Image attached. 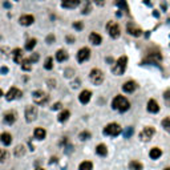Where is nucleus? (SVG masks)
<instances>
[{
	"label": "nucleus",
	"mask_w": 170,
	"mask_h": 170,
	"mask_svg": "<svg viewBox=\"0 0 170 170\" xmlns=\"http://www.w3.org/2000/svg\"><path fill=\"white\" fill-rule=\"evenodd\" d=\"M112 106H113V109H116V110L122 113V112H126V110L130 108V103L124 97V96H116L113 103H112Z\"/></svg>",
	"instance_id": "1"
},
{
	"label": "nucleus",
	"mask_w": 170,
	"mask_h": 170,
	"mask_svg": "<svg viewBox=\"0 0 170 170\" xmlns=\"http://www.w3.org/2000/svg\"><path fill=\"white\" fill-rule=\"evenodd\" d=\"M121 133H122V128L116 122L108 124V125L104 128V134L110 136V137H117V136H120Z\"/></svg>",
	"instance_id": "2"
},
{
	"label": "nucleus",
	"mask_w": 170,
	"mask_h": 170,
	"mask_svg": "<svg viewBox=\"0 0 170 170\" xmlns=\"http://www.w3.org/2000/svg\"><path fill=\"white\" fill-rule=\"evenodd\" d=\"M126 64H128V57H126V56H121V57L116 61L114 67L112 68L113 73L117 75V76L122 75V73L125 72V69H126Z\"/></svg>",
	"instance_id": "3"
},
{
	"label": "nucleus",
	"mask_w": 170,
	"mask_h": 170,
	"mask_svg": "<svg viewBox=\"0 0 170 170\" xmlns=\"http://www.w3.org/2000/svg\"><path fill=\"white\" fill-rule=\"evenodd\" d=\"M32 98H33V101H35V104H37V105H44V104H47L48 101H49L48 95L44 93L42 90H35V92L32 93Z\"/></svg>",
	"instance_id": "4"
},
{
	"label": "nucleus",
	"mask_w": 170,
	"mask_h": 170,
	"mask_svg": "<svg viewBox=\"0 0 170 170\" xmlns=\"http://www.w3.org/2000/svg\"><path fill=\"white\" fill-rule=\"evenodd\" d=\"M89 78H90V81H92V84L100 85L104 81V72L101 69L96 68V69H93L92 72L89 73Z\"/></svg>",
	"instance_id": "5"
},
{
	"label": "nucleus",
	"mask_w": 170,
	"mask_h": 170,
	"mask_svg": "<svg viewBox=\"0 0 170 170\" xmlns=\"http://www.w3.org/2000/svg\"><path fill=\"white\" fill-rule=\"evenodd\" d=\"M37 108L33 106V105H29L25 108L24 110V116H25V121L27 122H32V121H35L36 118H37Z\"/></svg>",
	"instance_id": "6"
},
{
	"label": "nucleus",
	"mask_w": 170,
	"mask_h": 170,
	"mask_svg": "<svg viewBox=\"0 0 170 170\" xmlns=\"http://www.w3.org/2000/svg\"><path fill=\"white\" fill-rule=\"evenodd\" d=\"M106 29H108V33H109V36L110 37H113V39H117V37H120V33H121V31H120V27L117 25V23H114V21H110L109 24L106 25Z\"/></svg>",
	"instance_id": "7"
},
{
	"label": "nucleus",
	"mask_w": 170,
	"mask_h": 170,
	"mask_svg": "<svg viewBox=\"0 0 170 170\" xmlns=\"http://www.w3.org/2000/svg\"><path fill=\"white\" fill-rule=\"evenodd\" d=\"M154 134H155V129H154V128L146 126V128H144V130L140 133V138L142 141H150Z\"/></svg>",
	"instance_id": "8"
},
{
	"label": "nucleus",
	"mask_w": 170,
	"mask_h": 170,
	"mask_svg": "<svg viewBox=\"0 0 170 170\" xmlns=\"http://www.w3.org/2000/svg\"><path fill=\"white\" fill-rule=\"evenodd\" d=\"M20 97H21V90L18 89V88H11L7 92V95H5V98H7L8 101L16 100V98H20Z\"/></svg>",
	"instance_id": "9"
},
{
	"label": "nucleus",
	"mask_w": 170,
	"mask_h": 170,
	"mask_svg": "<svg viewBox=\"0 0 170 170\" xmlns=\"http://www.w3.org/2000/svg\"><path fill=\"white\" fill-rule=\"evenodd\" d=\"M90 57V51L88 48H81L77 52V61L78 63H84Z\"/></svg>",
	"instance_id": "10"
},
{
	"label": "nucleus",
	"mask_w": 170,
	"mask_h": 170,
	"mask_svg": "<svg viewBox=\"0 0 170 170\" xmlns=\"http://www.w3.org/2000/svg\"><path fill=\"white\" fill-rule=\"evenodd\" d=\"M12 57H13V61L18 64H21L23 60H24V53H23V49H20V48H16V49H13L12 52Z\"/></svg>",
	"instance_id": "11"
},
{
	"label": "nucleus",
	"mask_w": 170,
	"mask_h": 170,
	"mask_svg": "<svg viewBox=\"0 0 170 170\" xmlns=\"http://www.w3.org/2000/svg\"><path fill=\"white\" fill-rule=\"evenodd\" d=\"M61 5L68 10H73L80 5V0H61Z\"/></svg>",
	"instance_id": "12"
},
{
	"label": "nucleus",
	"mask_w": 170,
	"mask_h": 170,
	"mask_svg": "<svg viewBox=\"0 0 170 170\" xmlns=\"http://www.w3.org/2000/svg\"><path fill=\"white\" fill-rule=\"evenodd\" d=\"M33 21H35V18H33L32 15H23L21 18L19 19V23H20L21 25H25V27L33 24Z\"/></svg>",
	"instance_id": "13"
},
{
	"label": "nucleus",
	"mask_w": 170,
	"mask_h": 170,
	"mask_svg": "<svg viewBox=\"0 0 170 170\" xmlns=\"http://www.w3.org/2000/svg\"><path fill=\"white\" fill-rule=\"evenodd\" d=\"M90 97H92V93L89 90H83L78 96V100H80L81 104H88L90 101Z\"/></svg>",
	"instance_id": "14"
},
{
	"label": "nucleus",
	"mask_w": 170,
	"mask_h": 170,
	"mask_svg": "<svg viewBox=\"0 0 170 170\" xmlns=\"http://www.w3.org/2000/svg\"><path fill=\"white\" fill-rule=\"evenodd\" d=\"M136 88H137V84H136L134 81H126V83L122 85V90L124 92H126V93L134 92Z\"/></svg>",
	"instance_id": "15"
},
{
	"label": "nucleus",
	"mask_w": 170,
	"mask_h": 170,
	"mask_svg": "<svg viewBox=\"0 0 170 170\" xmlns=\"http://www.w3.org/2000/svg\"><path fill=\"white\" fill-rule=\"evenodd\" d=\"M128 32H129L130 35L136 36V37H138V36H141V35H142V31H141L140 28L134 27V25H133L132 23H129V24H128Z\"/></svg>",
	"instance_id": "16"
},
{
	"label": "nucleus",
	"mask_w": 170,
	"mask_h": 170,
	"mask_svg": "<svg viewBox=\"0 0 170 170\" xmlns=\"http://www.w3.org/2000/svg\"><path fill=\"white\" fill-rule=\"evenodd\" d=\"M158 110H160V106H158V103L155 100H149L148 101V112L150 113H158Z\"/></svg>",
	"instance_id": "17"
},
{
	"label": "nucleus",
	"mask_w": 170,
	"mask_h": 170,
	"mask_svg": "<svg viewBox=\"0 0 170 170\" xmlns=\"http://www.w3.org/2000/svg\"><path fill=\"white\" fill-rule=\"evenodd\" d=\"M89 41L92 42V44H95V45H100L101 41H103V37H101L98 33L92 32V33L89 35Z\"/></svg>",
	"instance_id": "18"
},
{
	"label": "nucleus",
	"mask_w": 170,
	"mask_h": 170,
	"mask_svg": "<svg viewBox=\"0 0 170 170\" xmlns=\"http://www.w3.org/2000/svg\"><path fill=\"white\" fill-rule=\"evenodd\" d=\"M161 155H162V150H161L160 148H153L149 152V157L152 158V160H158Z\"/></svg>",
	"instance_id": "19"
},
{
	"label": "nucleus",
	"mask_w": 170,
	"mask_h": 170,
	"mask_svg": "<svg viewBox=\"0 0 170 170\" xmlns=\"http://www.w3.org/2000/svg\"><path fill=\"white\" fill-rule=\"evenodd\" d=\"M92 11V4H90V0H83V5H81V12L84 15H88V13Z\"/></svg>",
	"instance_id": "20"
},
{
	"label": "nucleus",
	"mask_w": 170,
	"mask_h": 170,
	"mask_svg": "<svg viewBox=\"0 0 170 170\" xmlns=\"http://www.w3.org/2000/svg\"><path fill=\"white\" fill-rule=\"evenodd\" d=\"M0 140H1V142L4 144L5 146H8V145H11V142H12V136H11L10 133L4 132L1 136H0Z\"/></svg>",
	"instance_id": "21"
},
{
	"label": "nucleus",
	"mask_w": 170,
	"mask_h": 170,
	"mask_svg": "<svg viewBox=\"0 0 170 170\" xmlns=\"http://www.w3.org/2000/svg\"><path fill=\"white\" fill-rule=\"evenodd\" d=\"M45 134H47V132H45L42 128H36L35 132H33V136H35V138H37V140H44Z\"/></svg>",
	"instance_id": "22"
},
{
	"label": "nucleus",
	"mask_w": 170,
	"mask_h": 170,
	"mask_svg": "<svg viewBox=\"0 0 170 170\" xmlns=\"http://www.w3.org/2000/svg\"><path fill=\"white\" fill-rule=\"evenodd\" d=\"M68 59V53L65 52L64 49H59L57 52H56V60L60 61V63H63Z\"/></svg>",
	"instance_id": "23"
},
{
	"label": "nucleus",
	"mask_w": 170,
	"mask_h": 170,
	"mask_svg": "<svg viewBox=\"0 0 170 170\" xmlns=\"http://www.w3.org/2000/svg\"><path fill=\"white\" fill-rule=\"evenodd\" d=\"M15 121H16V114L13 112H10V113H7V114L4 116V122L5 124H10V125H12Z\"/></svg>",
	"instance_id": "24"
},
{
	"label": "nucleus",
	"mask_w": 170,
	"mask_h": 170,
	"mask_svg": "<svg viewBox=\"0 0 170 170\" xmlns=\"http://www.w3.org/2000/svg\"><path fill=\"white\" fill-rule=\"evenodd\" d=\"M96 153H97L98 155H101V157H105V155L108 154L106 146L104 145V144H100V145H97V148H96Z\"/></svg>",
	"instance_id": "25"
},
{
	"label": "nucleus",
	"mask_w": 170,
	"mask_h": 170,
	"mask_svg": "<svg viewBox=\"0 0 170 170\" xmlns=\"http://www.w3.org/2000/svg\"><path fill=\"white\" fill-rule=\"evenodd\" d=\"M92 169H93V163L90 161H84L78 166V170H92Z\"/></svg>",
	"instance_id": "26"
},
{
	"label": "nucleus",
	"mask_w": 170,
	"mask_h": 170,
	"mask_svg": "<svg viewBox=\"0 0 170 170\" xmlns=\"http://www.w3.org/2000/svg\"><path fill=\"white\" fill-rule=\"evenodd\" d=\"M129 168L130 170H142L144 166L141 162H138V161H132V162L129 163Z\"/></svg>",
	"instance_id": "27"
},
{
	"label": "nucleus",
	"mask_w": 170,
	"mask_h": 170,
	"mask_svg": "<svg viewBox=\"0 0 170 170\" xmlns=\"http://www.w3.org/2000/svg\"><path fill=\"white\" fill-rule=\"evenodd\" d=\"M69 116H70L69 110H63V112L59 114V121H60V122H65V121L69 118Z\"/></svg>",
	"instance_id": "28"
},
{
	"label": "nucleus",
	"mask_w": 170,
	"mask_h": 170,
	"mask_svg": "<svg viewBox=\"0 0 170 170\" xmlns=\"http://www.w3.org/2000/svg\"><path fill=\"white\" fill-rule=\"evenodd\" d=\"M44 68L47 70H51L53 68V59L52 57H47L44 61Z\"/></svg>",
	"instance_id": "29"
},
{
	"label": "nucleus",
	"mask_w": 170,
	"mask_h": 170,
	"mask_svg": "<svg viewBox=\"0 0 170 170\" xmlns=\"http://www.w3.org/2000/svg\"><path fill=\"white\" fill-rule=\"evenodd\" d=\"M36 45V40L35 39H31V40H28L27 42H25V49L27 51H32L33 48H35Z\"/></svg>",
	"instance_id": "30"
},
{
	"label": "nucleus",
	"mask_w": 170,
	"mask_h": 170,
	"mask_svg": "<svg viewBox=\"0 0 170 170\" xmlns=\"http://www.w3.org/2000/svg\"><path fill=\"white\" fill-rule=\"evenodd\" d=\"M162 128L166 130V132L170 133V117L165 118V120H162Z\"/></svg>",
	"instance_id": "31"
},
{
	"label": "nucleus",
	"mask_w": 170,
	"mask_h": 170,
	"mask_svg": "<svg viewBox=\"0 0 170 170\" xmlns=\"http://www.w3.org/2000/svg\"><path fill=\"white\" fill-rule=\"evenodd\" d=\"M7 157H8V153H7V150H4V149H0V162H4V161L7 160Z\"/></svg>",
	"instance_id": "32"
},
{
	"label": "nucleus",
	"mask_w": 170,
	"mask_h": 170,
	"mask_svg": "<svg viewBox=\"0 0 170 170\" xmlns=\"http://www.w3.org/2000/svg\"><path fill=\"white\" fill-rule=\"evenodd\" d=\"M24 152H25L24 146H23V145H19L18 148L15 149V155H23V154H24Z\"/></svg>",
	"instance_id": "33"
},
{
	"label": "nucleus",
	"mask_w": 170,
	"mask_h": 170,
	"mask_svg": "<svg viewBox=\"0 0 170 170\" xmlns=\"http://www.w3.org/2000/svg\"><path fill=\"white\" fill-rule=\"evenodd\" d=\"M80 140H83V141H85V140H88V138H90V133L89 132H83V133H80Z\"/></svg>",
	"instance_id": "34"
},
{
	"label": "nucleus",
	"mask_w": 170,
	"mask_h": 170,
	"mask_svg": "<svg viewBox=\"0 0 170 170\" xmlns=\"http://www.w3.org/2000/svg\"><path fill=\"white\" fill-rule=\"evenodd\" d=\"M73 28L77 29V31H81L84 28V24L81 21H75V23H73Z\"/></svg>",
	"instance_id": "35"
},
{
	"label": "nucleus",
	"mask_w": 170,
	"mask_h": 170,
	"mask_svg": "<svg viewBox=\"0 0 170 170\" xmlns=\"http://www.w3.org/2000/svg\"><path fill=\"white\" fill-rule=\"evenodd\" d=\"M117 4L120 8H124L125 11H128V7H126V1L125 0H117Z\"/></svg>",
	"instance_id": "36"
},
{
	"label": "nucleus",
	"mask_w": 170,
	"mask_h": 170,
	"mask_svg": "<svg viewBox=\"0 0 170 170\" xmlns=\"http://www.w3.org/2000/svg\"><path fill=\"white\" fill-rule=\"evenodd\" d=\"M39 59H40L39 53H33V55L29 57V61H31V63H36V61H39Z\"/></svg>",
	"instance_id": "37"
},
{
	"label": "nucleus",
	"mask_w": 170,
	"mask_h": 170,
	"mask_svg": "<svg viewBox=\"0 0 170 170\" xmlns=\"http://www.w3.org/2000/svg\"><path fill=\"white\" fill-rule=\"evenodd\" d=\"M122 133H124V136H125L126 138H128V137H130V136L133 134V128H128L126 132H122Z\"/></svg>",
	"instance_id": "38"
},
{
	"label": "nucleus",
	"mask_w": 170,
	"mask_h": 170,
	"mask_svg": "<svg viewBox=\"0 0 170 170\" xmlns=\"http://www.w3.org/2000/svg\"><path fill=\"white\" fill-rule=\"evenodd\" d=\"M61 108H63V105H61V103H56L55 105L52 106V109H53V110H57V109H61Z\"/></svg>",
	"instance_id": "39"
},
{
	"label": "nucleus",
	"mask_w": 170,
	"mask_h": 170,
	"mask_svg": "<svg viewBox=\"0 0 170 170\" xmlns=\"http://www.w3.org/2000/svg\"><path fill=\"white\" fill-rule=\"evenodd\" d=\"M53 41H55V36H53V35H49V36H48V37H47V42H49V44H52Z\"/></svg>",
	"instance_id": "40"
},
{
	"label": "nucleus",
	"mask_w": 170,
	"mask_h": 170,
	"mask_svg": "<svg viewBox=\"0 0 170 170\" xmlns=\"http://www.w3.org/2000/svg\"><path fill=\"white\" fill-rule=\"evenodd\" d=\"M93 1H95L97 5H104V3H105V0H93Z\"/></svg>",
	"instance_id": "41"
},
{
	"label": "nucleus",
	"mask_w": 170,
	"mask_h": 170,
	"mask_svg": "<svg viewBox=\"0 0 170 170\" xmlns=\"http://www.w3.org/2000/svg\"><path fill=\"white\" fill-rule=\"evenodd\" d=\"M67 41H68V42H70V44H72V42L75 41V37H73V36H67Z\"/></svg>",
	"instance_id": "42"
},
{
	"label": "nucleus",
	"mask_w": 170,
	"mask_h": 170,
	"mask_svg": "<svg viewBox=\"0 0 170 170\" xmlns=\"http://www.w3.org/2000/svg\"><path fill=\"white\" fill-rule=\"evenodd\" d=\"M0 72H1V73H4V75H5V73H8V68H7V67H1V69H0Z\"/></svg>",
	"instance_id": "43"
},
{
	"label": "nucleus",
	"mask_w": 170,
	"mask_h": 170,
	"mask_svg": "<svg viewBox=\"0 0 170 170\" xmlns=\"http://www.w3.org/2000/svg\"><path fill=\"white\" fill-rule=\"evenodd\" d=\"M1 96H3V90L0 89V97H1Z\"/></svg>",
	"instance_id": "44"
},
{
	"label": "nucleus",
	"mask_w": 170,
	"mask_h": 170,
	"mask_svg": "<svg viewBox=\"0 0 170 170\" xmlns=\"http://www.w3.org/2000/svg\"><path fill=\"white\" fill-rule=\"evenodd\" d=\"M165 170H170V168H166V169H165Z\"/></svg>",
	"instance_id": "45"
},
{
	"label": "nucleus",
	"mask_w": 170,
	"mask_h": 170,
	"mask_svg": "<svg viewBox=\"0 0 170 170\" xmlns=\"http://www.w3.org/2000/svg\"><path fill=\"white\" fill-rule=\"evenodd\" d=\"M36 170H44V169H36Z\"/></svg>",
	"instance_id": "46"
}]
</instances>
